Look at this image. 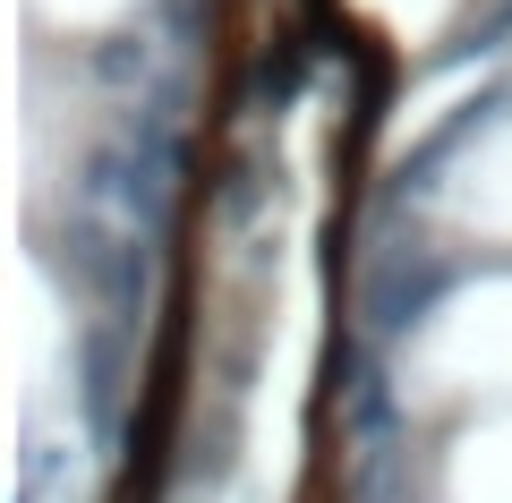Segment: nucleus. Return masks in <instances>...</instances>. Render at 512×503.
Listing matches in <instances>:
<instances>
[{"instance_id": "obj_1", "label": "nucleus", "mask_w": 512, "mask_h": 503, "mask_svg": "<svg viewBox=\"0 0 512 503\" xmlns=\"http://www.w3.org/2000/svg\"><path fill=\"white\" fill-rule=\"evenodd\" d=\"M453 282H461L453 256H436V248H384L376 265H367V324L393 342V333H410V324L436 316Z\"/></svg>"}, {"instance_id": "obj_2", "label": "nucleus", "mask_w": 512, "mask_h": 503, "mask_svg": "<svg viewBox=\"0 0 512 503\" xmlns=\"http://www.w3.org/2000/svg\"><path fill=\"white\" fill-rule=\"evenodd\" d=\"M504 43H512V0L495 9L487 26H470V35H461V52H504Z\"/></svg>"}]
</instances>
